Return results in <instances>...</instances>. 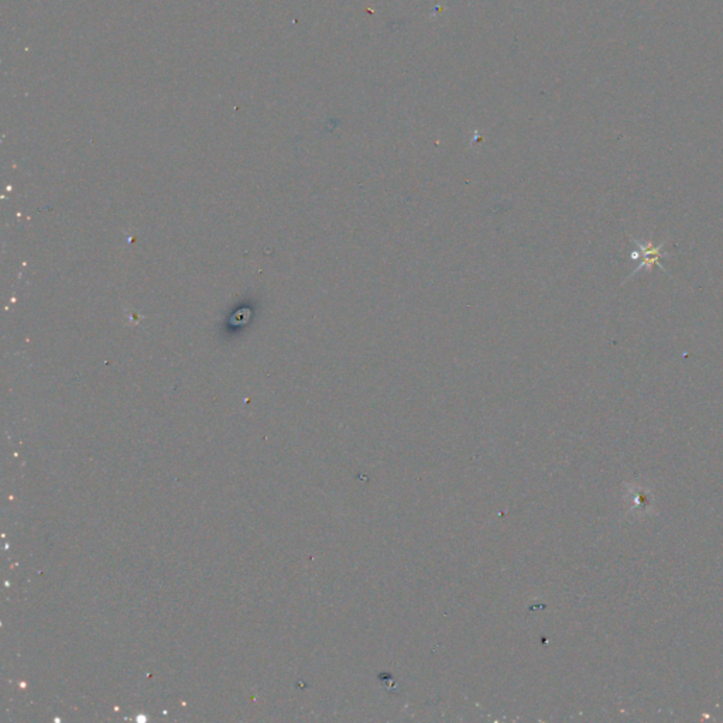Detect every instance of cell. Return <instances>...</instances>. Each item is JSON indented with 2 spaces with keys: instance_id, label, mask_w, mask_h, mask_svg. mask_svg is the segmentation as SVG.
<instances>
[{
  "instance_id": "cell-1",
  "label": "cell",
  "mask_w": 723,
  "mask_h": 723,
  "mask_svg": "<svg viewBox=\"0 0 723 723\" xmlns=\"http://www.w3.org/2000/svg\"><path fill=\"white\" fill-rule=\"evenodd\" d=\"M637 251H634L631 256L633 259H638L641 257V261L640 264L637 266V268L633 271V273H637L638 270H643V268H651L654 266H658L661 268H664L660 263V259L663 257V253H661V249L664 247V243L656 246L653 244L651 241H637Z\"/></svg>"
}]
</instances>
